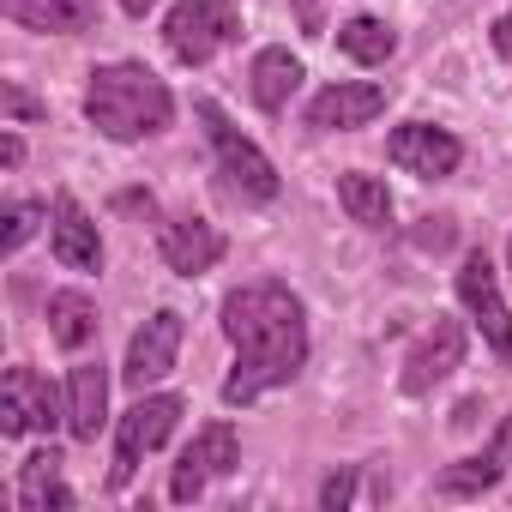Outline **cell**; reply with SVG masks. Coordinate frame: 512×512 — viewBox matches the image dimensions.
<instances>
[{
    "label": "cell",
    "instance_id": "obj_5",
    "mask_svg": "<svg viewBox=\"0 0 512 512\" xmlns=\"http://www.w3.org/2000/svg\"><path fill=\"white\" fill-rule=\"evenodd\" d=\"M458 302H464L470 326L482 332V344H488L500 362H512V308H506V296H500V272H494V260H488L482 247H470L464 266H458Z\"/></svg>",
    "mask_w": 512,
    "mask_h": 512
},
{
    "label": "cell",
    "instance_id": "obj_21",
    "mask_svg": "<svg viewBox=\"0 0 512 512\" xmlns=\"http://www.w3.org/2000/svg\"><path fill=\"white\" fill-rule=\"evenodd\" d=\"M338 55H350L356 67H386L398 55V31L374 13H356V19L338 25Z\"/></svg>",
    "mask_w": 512,
    "mask_h": 512
},
{
    "label": "cell",
    "instance_id": "obj_26",
    "mask_svg": "<svg viewBox=\"0 0 512 512\" xmlns=\"http://www.w3.org/2000/svg\"><path fill=\"white\" fill-rule=\"evenodd\" d=\"M452 241V217H428V229H416V247H446Z\"/></svg>",
    "mask_w": 512,
    "mask_h": 512
},
{
    "label": "cell",
    "instance_id": "obj_11",
    "mask_svg": "<svg viewBox=\"0 0 512 512\" xmlns=\"http://www.w3.org/2000/svg\"><path fill=\"white\" fill-rule=\"evenodd\" d=\"M386 157H392L398 169L422 175V181H446V175L464 163V145H458L446 127H434V121H404V127H392Z\"/></svg>",
    "mask_w": 512,
    "mask_h": 512
},
{
    "label": "cell",
    "instance_id": "obj_19",
    "mask_svg": "<svg viewBox=\"0 0 512 512\" xmlns=\"http://www.w3.org/2000/svg\"><path fill=\"white\" fill-rule=\"evenodd\" d=\"M19 506L25 512H67V506H79V494L61 482V452L55 446H43V452H31L25 464H19Z\"/></svg>",
    "mask_w": 512,
    "mask_h": 512
},
{
    "label": "cell",
    "instance_id": "obj_13",
    "mask_svg": "<svg viewBox=\"0 0 512 512\" xmlns=\"http://www.w3.org/2000/svg\"><path fill=\"white\" fill-rule=\"evenodd\" d=\"M223 229L217 223H205V217H169L163 229H157V253H163V266L175 272V278H205L217 260H223Z\"/></svg>",
    "mask_w": 512,
    "mask_h": 512
},
{
    "label": "cell",
    "instance_id": "obj_3",
    "mask_svg": "<svg viewBox=\"0 0 512 512\" xmlns=\"http://www.w3.org/2000/svg\"><path fill=\"white\" fill-rule=\"evenodd\" d=\"M193 115L205 121V139H211V151H217V175H223V193L229 199H241V205H272L278 199V169H272V157L253 145V139H241V127L211 103V97H199L193 103Z\"/></svg>",
    "mask_w": 512,
    "mask_h": 512
},
{
    "label": "cell",
    "instance_id": "obj_12",
    "mask_svg": "<svg viewBox=\"0 0 512 512\" xmlns=\"http://www.w3.org/2000/svg\"><path fill=\"white\" fill-rule=\"evenodd\" d=\"M458 362H464V326H458V320H446V314H434V326L410 344L398 386H404L410 398H422V392H434Z\"/></svg>",
    "mask_w": 512,
    "mask_h": 512
},
{
    "label": "cell",
    "instance_id": "obj_8",
    "mask_svg": "<svg viewBox=\"0 0 512 512\" xmlns=\"http://www.w3.org/2000/svg\"><path fill=\"white\" fill-rule=\"evenodd\" d=\"M67 416L61 392L37 374V368H7V380H0V434L19 440V434H49L55 422Z\"/></svg>",
    "mask_w": 512,
    "mask_h": 512
},
{
    "label": "cell",
    "instance_id": "obj_7",
    "mask_svg": "<svg viewBox=\"0 0 512 512\" xmlns=\"http://www.w3.org/2000/svg\"><path fill=\"white\" fill-rule=\"evenodd\" d=\"M235 464H241V440H235V428H229V422H205V428L181 446V458H175L169 500H175V506H193V500L205 494V482L229 476Z\"/></svg>",
    "mask_w": 512,
    "mask_h": 512
},
{
    "label": "cell",
    "instance_id": "obj_6",
    "mask_svg": "<svg viewBox=\"0 0 512 512\" xmlns=\"http://www.w3.org/2000/svg\"><path fill=\"white\" fill-rule=\"evenodd\" d=\"M175 422H181V398H175V392L139 398V404L121 416V428H115V464H109V488H127V482L139 476L145 452H157V446L175 434Z\"/></svg>",
    "mask_w": 512,
    "mask_h": 512
},
{
    "label": "cell",
    "instance_id": "obj_25",
    "mask_svg": "<svg viewBox=\"0 0 512 512\" xmlns=\"http://www.w3.org/2000/svg\"><path fill=\"white\" fill-rule=\"evenodd\" d=\"M350 500H356V470H332V476L320 482V506H326V512H344Z\"/></svg>",
    "mask_w": 512,
    "mask_h": 512
},
{
    "label": "cell",
    "instance_id": "obj_28",
    "mask_svg": "<svg viewBox=\"0 0 512 512\" xmlns=\"http://www.w3.org/2000/svg\"><path fill=\"white\" fill-rule=\"evenodd\" d=\"M0 163H7V169H19V163H25V139H19V133L0 139Z\"/></svg>",
    "mask_w": 512,
    "mask_h": 512
},
{
    "label": "cell",
    "instance_id": "obj_17",
    "mask_svg": "<svg viewBox=\"0 0 512 512\" xmlns=\"http://www.w3.org/2000/svg\"><path fill=\"white\" fill-rule=\"evenodd\" d=\"M19 31H43V37H79L97 25V0H0Z\"/></svg>",
    "mask_w": 512,
    "mask_h": 512
},
{
    "label": "cell",
    "instance_id": "obj_14",
    "mask_svg": "<svg viewBox=\"0 0 512 512\" xmlns=\"http://www.w3.org/2000/svg\"><path fill=\"white\" fill-rule=\"evenodd\" d=\"M49 247L67 272H103V235H97V217L73 199V193H55V211H49Z\"/></svg>",
    "mask_w": 512,
    "mask_h": 512
},
{
    "label": "cell",
    "instance_id": "obj_29",
    "mask_svg": "<svg viewBox=\"0 0 512 512\" xmlns=\"http://www.w3.org/2000/svg\"><path fill=\"white\" fill-rule=\"evenodd\" d=\"M151 7H157V0H121V13H127V19H145Z\"/></svg>",
    "mask_w": 512,
    "mask_h": 512
},
{
    "label": "cell",
    "instance_id": "obj_2",
    "mask_svg": "<svg viewBox=\"0 0 512 512\" xmlns=\"http://www.w3.org/2000/svg\"><path fill=\"white\" fill-rule=\"evenodd\" d=\"M85 121L103 139L133 145V139H151V133H163L175 121V97L145 61H109L85 85Z\"/></svg>",
    "mask_w": 512,
    "mask_h": 512
},
{
    "label": "cell",
    "instance_id": "obj_22",
    "mask_svg": "<svg viewBox=\"0 0 512 512\" xmlns=\"http://www.w3.org/2000/svg\"><path fill=\"white\" fill-rule=\"evenodd\" d=\"M338 205H344V211H350V223H362V229H386V223H392V193H386V175L344 169V175H338Z\"/></svg>",
    "mask_w": 512,
    "mask_h": 512
},
{
    "label": "cell",
    "instance_id": "obj_18",
    "mask_svg": "<svg viewBox=\"0 0 512 512\" xmlns=\"http://www.w3.org/2000/svg\"><path fill=\"white\" fill-rule=\"evenodd\" d=\"M247 91H253V103H260L266 115H284L290 109V97L302 91V61L290 55V49H260L253 55V73H247Z\"/></svg>",
    "mask_w": 512,
    "mask_h": 512
},
{
    "label": "cell",
    "instance_id": "obj_15",
    "mask_svg": "<svg viewBox=\"0 0 512 512\" xmlns=\"http://www.w3.org/2000/svg\"><path fill=\"white\" fill-rule=\"evenodd\" d=\"M506 452H512V416H506V428H500L482 452L446 464V470L434 476V494H440V500H476V494H488V488L506 476Z\"/></svg>",
    "mask_w": 512,
    "mask_h": 512
},
{
    "label": "cell",
    "instance_id": "obj_9",
    "mask_svg": "<svg viewBox=\"0 0 512 512\" xmlns=\"http://www.w3.org/2000/svg\"><path fill=\"white\" fill-rule=\"evenodd\" d=\"M181 332H187V320L175 314V308H157L133 338H127V362H121V380L133 386V392H145V386H157L169 368H175V356H181Z\"/></svg>",
    "mask_w": 512,
    "mask_h": 512
},
{
    "label": "cell",
    "instance_id": "obj_16",
    "mask_svg": "<svg viewBox=\"0 0 512 512\" xmlns=\"http://www.w3.org/2000/svg\"><path fill=\"white\" fill-rule=\"evenodd\" d=\"M109 422V368L103 362H73L67 374V434L97 440Z\"/></svg>",
    "mask_w": 512,
    "mask_h": 512
},
{
    "label": "cell",
    "instance_id": "obj_24",
    "mask_svg": "<svg viewBox=\"0 0 512 512\" xmlns=\"http://www.w3.org/2000/svg\"><path fill=\"white\" fill-rule=\"evenodd\" d=\"M0 97H7V121H43L49 115V103H37L19 79H7V85H0Z\"/></svg>",
    "mask_w": 512,
    "mask_h": 512
},
{
    "label": "cell",
    "instance_id": "obj_20",
    "mask_svg": "<svg viewBox=\"0 0 512 512\" xmlns=\"http://www.w3.org/2000/svg\"><path fill=\"white\" fill-rule=\"evenodd\" d=\"M97 332H103V320H97V302H91L85 290H55V296H49V338H55L67 356L91 350Z\"/></svg>",
    "mask_w": 512,
    "mask_h": 512
},
{
    "label": "cell",
    "instance_id": "obj_30",
    "mask_svg": "<svg viewBox=\"0 0 512 512\" xmlns=\"http://www.w3.org/2000/svg\"><path fill=\"white\" fill-rule=\"evenodd\" d=\"M506 260H512V247H506Z\"/></svg>",
    "mask_w": 512,
    "mask_h": 512
},
{
    "label": "cell",
    "instance_id": "obj_10",
    "mask_svg": "<svg viewBox=\"0 0 512 512\" xmlns=\"http://www.w3.org/2000/svg\"><path fill=\"white\" fill-rule=\"evenodd\" d=\"M386 103H392L386 85H374V79H338V85H326L308 103V127L314 133H356L374 115H386Z\"/></svg>",
    "mask_w": 512,
    "mask_h": 512
},
{
    "label": "cell",
    "instance_id": "obj_4",
    "mask_svg": "<svg viewBox=\"0 0 512 512\" xmlns=\"http://www.w3.org/2000/svg\"><path fill=\"white\" fill-rule=\"evenodd\" d=\"M235 37H241V19H235L229 0H175L169 19H163V43L181 67H205Z\"/></svg>",
    "mask_w": 512,
    "mask_h": 512
},
{
    "label": "cell",
    "instance_id": "obj_23",
    "mask_svg": "<svg viewBox=\"0 0 512 512\" xmlns=\"http://www.w3.org/2000/svg\"><path fill=\"white\" fill-rule=\"evenodd\" d=\"M49 217V205L43 199H13L7 211H0V223H7V229H0V253H19L31 235H37V223Z\"/></svg>",
    "mask_w": 512,
    "mask_h": 512
},
{
    "label": "cell",
    "instance_id": "obj_27",
    "mask_svg": "<svg viewBox=\"0 0 512 512\" xmlns=\"http://www.w3.org/2000/svg\"><path fill=\"white\" fill-rule=\"evenodd\" d=\"M494 55H500V61H512V7L494 19Z\"/></svg>",
    "mask_w": 512,
    "mask_h": 512
},
{
    "label": "cell",
    "instance_id": "obj_1",
    "mask_svg": "<svg viewBox=\"0 0 512 512\" xmlns=\"http://www.w3.org/2000/svg\"><path fill=\"white\" fill-rule=\"evenodd\" d=\"M223 338L235 344V368L223 380V404L241 410L253 398H266L290 386L308 362V308L290 284L260 278L223 296Z\"/></svg>",
    "mask_w": 512,
    "mask_h": 512
}]
</instances>
